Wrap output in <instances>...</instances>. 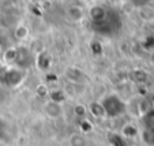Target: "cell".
<instances>
[{
  "mask_svg": "<svg viewBox=\"0 0 154 146\" xmlns=\"http://www.w3.org/2000/svg\"><path fill=\"white\" fill-rule=\"evenodd\" d=\"M0 75H2V82L8 86L17 88L19 86L25 79V71L23 68H19L17 66H10L7 68L0 70Z\"/></svg>",
  "mask_w": 154,
  "mask_h": 146,
  "instance_id": "1",
  "label": "cell"
},
{
  "mask_svg": "<svg viewBox=\"0 0 154 146\" xmlns=\"http://www.w3.org/2000/svg\"><path fill=\"white\" fill-rule=\"evenodd\" d=\"M102 105H104L106 115L111 112V109H116V115L120 113V111L123 112V109H124V104H123V101L117 96H115V94L105 97V100L102 101Z\"/></svg>",
  "mask_w": 154,
  "mask_h": 146,
  "instance_id": "2",
  "label": "cell"
},
{
  "mask_svg": "<svg viewBox=\"0 0 154 146\" xmlns=\"http://www.w3.org/2000/svg\"><path fill=\"white\" fill-rule=\"evenodd\" d=\"M34 64L38 70L41 71H48L51 68V64H52V56L44 49L41 51L40 53L34 56Z\"/></svg>",
  "mask_w": 154,
  "mask_h": 146,
  "instance_id": "3",
  "label": "cell"
},
{
  "mask_svg": "<svg viewBox=\"0 0 154 146\" xmlns=\"http://www.w3.org/2000/svg\"><path fill=\"white\" fill-rule=\"evenodd\" d=\"M32 59H34V55L30 52V49L27 48H18V56H17V61H15V66L19 68H23V67H27V64H30Z\"/></svg>",
  "mask_w": 154,
  "mask_h": 146,
  "instance_id": "4",
  "label": "cell"
},
{
  "mask_svg": "<svg viewBox=\"0 0 154 146\" xmlns=\"http://www.w3.org/2000/svg\"><path fill=\"white\" fill-rule=\"evenodd\" d=\"M44 112L47 115L49 119H57V117L61 116L63 113V108H61L60 104L57 102H53V101H47L45 105H44Z\"/></svg>",
  "mask_w": 154,
  "mask_h": 146,
  "instance_id": "5",
  "label": "cell"
},
{
  "mask_svg": "<svg viewBox=\"0 0 154 146\" xmlns=\"http://www.w3.org/2000/svg\"><path fill=\"white\" fill-rule=\"evenodd\" d=\"M106 15H108V10L102 6H93L89 10V17H90L93 25L102 22L106 18Z\"/></svg>",
  "mask_w": 154,
  "mask_h": 146,
  "instance_id": "6",
  "label": "cell"
},
{
  "mask_svg": "<svg viewBox=\"0 0 154 146\" xmlns=\"http://www.w3.org/2000/svg\"><path fill=\"white\" fill-rule=\"evenodd\" d=\"M87 111L93 117H97V119H102V117L106 116V112H105V108L102 105V102L100 101H93L87 105Z\"/></svg>",
  "mask_w": 154,
  "mask_h": 146,
  "instance_id": "7",
  "label": "cell"
},
{
  "mask_svg": "<svg viewBox=\"0 0 154 146\" xmlns=\"http://www.w3.org/2000/svg\"><path fill=\"white\" fill-rule=\"evenodd\" d=\"M66 78L71 82V83H81L82 79L85 78V74L81 68L78 67H68L66 70Z\"/></svg>",
  "mask_w": 154,
  "mask_h": 146,
  "instance_id": "8",
  "label": "cell"
},
{
  "mask_svg": "<svg viewBox=\"0 0 154 146\" xmlns=\"http://www.w3.org/2000/svg\"><path fill=\"white\" fill-rule=\"evenodd\" d=\"M66 15H67V18L71 22H81L85 18V11H83V8L79 6H71L67 8Z\"/></svg>",
  "mask_w": 154,
  "mask_h": 146,
  "instance_id": "9",
  "label": "cell"
},
{
  "mask_svg": "<svg viewBox=\"0 0 154 146\" xmlns=\"http://www.w3.org/2000/svg\"><path fill=\"white\" fill-rule=\"evenodd\" d=\"M17 56H18V48L10 47L3 51L2 59H3V61L7 66H12V64H15V61H17Z\"/></svg>",
  "mask_w": 154,
  "mask_h": 146,
  "instance_id": "10",
  "label": "cell"
},
{
  "mask_svg": "<svg viewBox=\"0 0 154 146\" xmlns=\"http://www.w3.org/2000/svg\"><path fill=\"white\" fill-rule=\"evenodd\" d=\"M49 100L53 102H57V104H63L66 100H67V93L63 90V89H55V90H49Z\"/></svg>",
  "mask_w": 154,
  "mask_h": 146,
  "instance_id": "11",
  "label": "cell"
},
{
  "mask_svg": "<svg viewBox=\"0 0 154 146\" xmlns=\"http://www.w3.org/2000/svg\"><path fill=\"white\" fill-rule=\"evenodd\" d=\"M29 27L26 26V25H18L17 27H15L14 30V37L17 38L18 41H25L27 37H29Z\"/></svg>",
  "mask_w": 154,
  "mask_h": 146,
  "instance_id": "12",
  "label": "cell"
},
{
  "mask_svg": "<svg viewBox=\"0 0 154 146\" xmlns=\"http://www.w3.org/2000/svg\"><path fill=\"white\" fill-rule=\"evenodd\" d=\"M138 134V129L134 126V124H131V123H127L125 126H123L122 129V135L123 138H135Z\"/></svg>",
  "mask_w": 154,
  "mask_h": 146,
  "instance_id": "13",
  "label": "cell"
},
{
  "mask_svg": "<svg viewBox=\"0 0 154 146\" xmlns=\"http://www.w3.org/2000/svg\"><path fill=\"white\" fill-rule=\"evenodd\" d=\"M70 145L71 146H86L87 141L82 134H72L70 137Z\"/></svg>",
  "mask_w": 154,
  "mask_h": 146,
  "instance_id": "14",
  "label": "cell"
},
{
  "mask_svg": "<svg viewBox=\"0 0 154 146\" xmlns=\"http://www.w3.org/2000/svg\"><path fill=\"white\" fill-rule=\"evenodd\" d=\"M34 93L37 97L40 98H45V97L49 96V89H48V85L47 83H38L34 89Z\"/></svg>",
  "mask_w": 154,
  "mask_h": 146,
  "instance_id": "15",
  "label": "cell"
},
{
  "mask_svg": "<svg viewBox=\"0 0 154 146\" xmlns=\"http://www.w3.org/2000/svg\"><path fill=\"white\" fill-rule=\"evenodd\" d=\"M87 113H89L87 107L83 105V104H78V105L74 107V115H75L76 117H79V119H86Z\"/></svg>",
  "mask_w": 154,
  "mask_h": 146,
  "instance_id": "16",
  "label": "cell"
},
{
  "mask_svg": "<svg viewBox=\"0 0 154 146\" xmlns=\"http://www.w3.org/2000/svg\"><path fill=\"white\" fill-rule=\"evenodd\" d=\"M134 75H139V76H134V79L137 82H143L146 79V76H147V74L143 70H137V71H134Z\"/></svg>",
  "mask_w": 154,
  "mask_h": 146,
  "instance_id": "17",
  "label": "cell"
},
{
  "mask_svg": "<svg viewBox=\"0 0 154 146\" xmlns=\"http://www.w3.org/2000/svg\"><path fill=\"white\" fill-rule=\"evenodd\" d=\"M90 48H91V52H93L94 55H100V53L102 52V47L100 42H91Z\"/></svg>",
  "mask_w": 154,
  "mask_h": 146,
  "instance_id": "18",
  "label": "cell"
},
{
  "mask_svg": "<svg viewBox=\"0 0 154 146\" xmlns=\"http://www.w3.org/2000/svg\"><path fill=\"white\" fill-rule=\"evenodd\" d=\"M108 3H111V4H116V3H120L122 0H106Z\"/></svg>",
  "mask_w": 154,
  "mask_h": 146,
  "instance_id": "19",
  "label": "cell"
},
{
  "mask_svg": "<svg viewBox=\"0 0 154 146\" xmlns=\"http://www.w3.org/2000/svg\"><path fill=\"white\" fill-rule=\"evenodd\" d=\"M2 55H3V48H2V45H0V57H2Z\"/></svg>",
  "mask_w": 154,
  "mask_h": 146,
  "instance_id": "20",
  "label": "cell"
}]
</instances>
